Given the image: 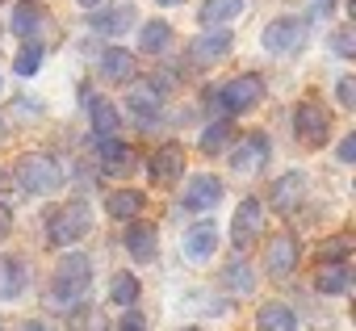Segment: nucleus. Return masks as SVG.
<instances>
[{
    "mask_svg": "<svg viewBox=\"0 0 356 331\" xmlns=\"http://www.w3.org/2000/svg\"><path fill=\"white\" fill-rule=\"evenodd\" d=\"M92 285V264L84 252H72L55 264V281H51V306H80V298Z\"/></svg>",
    "mask_w": 356,
    "mask_h": 331,
    "instance_id": "obj_1",
    "label": "nucleus"
},
{
    "mask_svg": "<svg viewBox=\"0 0 356 331\" xmlns=\"http://www.w3.org/2000/svg\"><path fill=\"white\" fill-rule=\"evenodd\" d=\"M13 185H17L22 193L47 197V193H55V189L63 185V172H59V163H55L51 155L30 151V155H22V159L13 163Z\"/></svg>",
    "mask_w": 356,
    "mask_h": 331,
    "instance_id": "obj_2",
    "label": "nucleus"
},
{
    "mask_svg": "<svg viewBox=\"0 0 356 331\" xmlns=\"http://www.w3.org/2000/svg\"><path fill=\"white\" fill-rule=\"evenodd\" d=\"M47 231H51V243H55V248L80 243V239L92 231V210H88V202H67V206H59V210L51 214Z\"/></svg>",
    "mask_w": 356,
    "mask_h": 331,
    "instance_id": "obj_3",
    "label": "nucleus"
},
{
    "mask_svg": "<svg viewBox=\"0 0 356 331\" xmlns=\"http://www.w3.org/2000/svg\"><path fill=\"white\" fill-rule=\"evenodd\" d=\"M306 47V22L302 17H277L264 26V51L273 55H293Z\"/></svg>",
    "mask_w": 356,
    "mask_h": 331,
    "instance_id": "obj_4",
    "label": "nucleus"
},
{
    "mask_svg": "<svg viewBox=\"0 0 356 331\" xmlns=\"http://www.w3.org/2000/svg\"><path fill=\"white\" fill-rule=\"evenodd\" d=\"M214 97H218V105H222L227 113H248L252 105H260V97H264V80H260V76H235V80L222 84Z\"/></svg>",
    "mask_w": 356,
    "mask_h": 331,
    "instance_id": "obj_5",
    "label": "nucleus"
},
{
    "mask_svg": "<svg viewBox=\"0 0 356 331\" xmlns=\"http://www.w3.org/2000/svg\"><path fill=\"white\" fill-rule=\"evenodd\" d=\"M293 130H298V138H302L306 147H318V143H327L331 118H327V109H323V105L302 101V105L293 109Z\"/></svg>",
    "mask_w": 356,
    "mask_h": 331,
    "instance_id": "obj_6",
    "label": "nucleus"
},
{
    "mask_svg": "<svg viewBox=\"0 0 356 331\" xmlns=\"http://www.w3.org/2000/svg\"><path fill=\"white\" fill-rule=\"evenodd\" d=\"M222 202V181L214 177V172H197L193 181H189V189H185V210H193V214H206V210H214Z\"/></svg>",
    "mask_w": 356,
    "mask_h": 331,
    "instance_id": "obj_7",
    "label": "nucleus"
},
{
    "mask_svg": "<svg viewBox=\"0 0 356 331\" xmlns=\"http://www.w3.org/2000/svg\"><path fill=\"white\" fill-rule=\"evenodd\" d=\"M260 223H264V206H260L256 197L239 202V210H235V223H231V243H235V252L252 248V239L260 235Z\"/></svg>",
    "mask_w": 356,
    "mask_h": 331,
    "instance_id": "obj_8",
    "label": "nucleus"
},
{
    "mask_svg": "<svg viewBox=\"0 0 356 331\" xmlns=\"http://www.w3.org/2000/svg\"><path fill=\"white\" fill-rule=\"evenodd\" d=\"M181 172H185V151L176 147V143H163V147L147 159V177H151L155 185H172V181H181Z\"/></svg>",
    "mask_w": 356,
    "mask_h": 331,
    "instance_id": "obj_9",
    "label": "nucleus"
},
{
    "mask_svg": "<svg viewBox=\"0 0 356 331\" xmlns=\"http://www.w3.org/2000/svg\"><path fill=\"white\" fill-rule=\"evenodd\" d=\"M268 163V138L256 130V134H248L243 138V147L231 155V172H239V177H252V172H260Z\"/></svg>",
    "mask_w": 356,
    "mask_h": 331,
    "instance_id": "obj_10",
    "label": "nucleus"
},
{
    "mask_svg": "<svg viewBox=\"0 0 356 331\" xmlns=\"http://www.w3.org/2000/svg\"><path fill=\"white\" fill-rule=\"evenodd\" d=\"M231 42H235L231 30H227V26H214L210 34H202V38L189 42V59H193V63H218V59L231 51Z\"/></svg>",
    "mask_w": 356,
    "mask_h": 331,
    "instance_id": "obj_11",
    "label": "nucleus"
},
{
    "mask_svg": "<svg viewBox=\"0 0 356 331\" xmlns=\"http://www.w3.org/2000/svg\"><path fill=\"white\" fill-rule=\"evenodd\" d=\"M298 256H302V248H298L293 235H273L268 256H264V268H268L273 277H289V273L298 268Z\"/></svg>",
    "mask_w": 356,
    "mask_h": 331,
    "instance_id": "obj_12",
    "label": "nucleus"
},
{
    "mask_svg": "<svg viewBox=\"0 0 356 331\" xmlns=\"http://www.w3.org/2000/svg\"><path fill=\"white\" fill-rule=\"evenodd\" d=\"M47 30V9L38 5V0H22V5L13 9V34L26 38V42H38Z\"/></svg>",
    "mask_w": 356,
    "mask_h": 331,
    "instance_id": "obj_13",
    "label": "nucleus"
},
{
    "mask_svg": "<svg viewBox=\"0 0 356 331\" xmlns=\"http://www.w3.org/2000/svg\"><path fill=\"white\" fill-rule=\"evenodd\" d=\"M88 26H92L97 34H105V38H122V34L134 26V5H113V9H101V13H92V17H88Z\"/></svg>",
    "mask_w": 356,
    "mask_h": 331,
    "instance_id": "obj_14",
    "label": "nucleus"
},
{
    "mask_svg": "<svg viewBox=\"0 0 356 331\" xmlns=\"http://www.w3.org/2000/svg\"><path fill=\"white\" fill-rule=\"evenodd\" d=\"M126 252H130L138 264L155 260V252H159V231H155V223H130V231H126Z\"/></svg>",
    "mask_w": 356,
    "mask_h": 331,
    "instance_id": "obj_15",
    "label": "nucleus"
},
{
    "mask_svg": "<svg viewBox=\"0 0 356 331\" xmlns=\"http://www.w3.org/2000/svg\"><path fill=\"white\" fill-rule=\"evenodd\" d=\"M302 193H306V177L302 172H289V177H281L277 185H273V210H281V214H289V210H298L302 206Z\"/></svg>",
    "mask_w": 356,
    "mask_h": 331,
    "instance_id": "obj_16",
    "label": "nucleus"
},
{
    "mask_svg": "<svg viewBox=\"0 0 356 331\" xmlns=\"http://www.w3.org/2000/svg\"><path fill=\"white\" fill-rule=\"evenodd\" d=\"M97 155H101V168L109 177H122L130 168V147H122L113 134H97Z\"/></svg>",
    "mask_w": 356,
    "mask_h": 331,
    "instance_id": "obj_17",
    "label": "nucleus"
},
{
    "mask_svg": "<svg viewBox=\"0 0 356 331\" xmlns=\"http://www.w3.org/2000/svg\"><path fill=\"white\" fill-rule=\"evenodd\" d=\"M214 248H218V227H214V223L189 227V235H185V256H189V260H210Z\"/></svg>",
    "mask_w": 356,
    "mask_h": 331,
    "instance_id": "obj_18",
    "label": "nucleus"
},
{
    "mask_svg": "<svg viewBox=\"0 0 356 331\" xmlns=\"http://www.w3.org/2000/svg\"><path fill=\"white\" fill-rule=\"evenodd\" d=\"M348 285H352L348 264H343V260H323V268H318V277H314V289H318V293H348Z\"/></svg>",
    "mask_w": 356,
    "mask_h": 331,
    "instance_id": "obj_19",
    "label": "nucleus"
},
{
    "mask_svg": "<svg viewBox=\"0 0 356 331\" xmlns=\"http://www.w3.org/2000/svg\"><path fill=\"white\" fill-rule=\"evenodd\" d=\"M26 289V264L17 256H0V302H9Z\"/></svg>",
    "mask_w": 356,
    "mask_h": 331,
    "instance_id": "obj_20",
    "label": "nucleus"
},
{
    "mask_svg": "<svg viewBox=\"0 0 356 331\" xmlns=\"http://www.w3.org/2000/svg\"><path fill=\"white\" fill-rule=\"evenodd\" d=\"M88 118H92V130L97 134H118V126H122L118 105L105 101V97H88Z\"/></svg>",
    "mask_w": 356,
    "mask_h": 331,
    "instance_id": "obj_21",
    "label": "nucleus"
},
{
    "mask_svg": "<svg viewBox=\"0 0 356 331\" xmlns=\"http://www.w3.org/2000/svg\"><path fill=\"white\" fill-rule=\"evenodd\" d=\"M143 206H147V197H143L138 189H118V193H109V197H105L109 218H138V214H143Z\"/></svg>",
    "mask_w": 356,
    "mask_h": 331,
    "instance_id": "obj_22",
    "label": "nucleus"
},
{
    "mask_svg": "<svg viewBox=\"0 0 356 331\" xmlns=\"http://www.w3.org/2000/svg\"><path fill=\"white\" fill-rule=\"evenodd\" d=\"M256 327H260V331H293V327H298V314H293L285 302H268V306H260Z\"/></svg>",
    "mask_w": 356,
    "mask_h": 331,
    "instance_id": "obj_23",
    "label": "nucleus"
},
{
    "mask_svg": "<svg viewBox=\"0 0 356 331\" xmlns=\"http://www.w3.org/2000/svg\"><path fill=\"white\" fill-rule=\"evenodd\" d=\"M243 13V0H206V5H202V13H197V22L202 26H227V22H235Z\"/></svg>",
    "mask_w": 356,
    "mask_h": 331,
    "instance_id": "obj_24",
    "label": "nucleus"
},
{
    "mask_svg": "<svg viewBox=\"0 0 356 331\" xmlns=\"http://www.w3.org/2000/svg\"><path fill=\"white\" fill-rule=\"evenodd\" d=\"M168 47H172V26L168 22H147L138 30V51L143 55H163Z\"/></svg>",
    "mask_w": 356,
    "mask_h": 331,
    "instance_id": "obj_25",
    "label": "nucleus"
},
{
    "mask_svg": "<svg viewBox=\"0 0 356 331\" xmlns=\"http://www.w3.org/2000/svg\"><path fill=\"white\" fill-rule=\"evenodd\" d=\"M101 76L105 80H134V55L122 47H109L101 55Z\"/></svg>",
    "mask_w": 356,
    "mask_h": 331,
    "instance_id": "obj_26",
    "label": "nucleus"
},
{
    "mask_svg": "<svg viewBox=\"0 0 356 331\" xmlns=\"http://www.w3.org/2000/svg\"><path fill=\"white\" fill-rule=\"evenodd\" d=\"M130 109H134V113H138L143 122H151V118H159V92H155V80L130 92Z\"/></svg>",
    "mask_w": 356,
    "mask_h": 331,
    "instance_id": "obj_27",
    "label": "nucleus"
},
{
    "mask_svg": "<svg viewBox=\"0 0 356 331\" xmlns=\"http://www.w3.org/2000/svg\"><path fill=\"white\" fill-rule=\"evenodd\" d=\"M231 138H235V126H231V122H214V126H206V134H202V151H206V155H218V151L231 147Z\"/></svg>",
    "mask_w": 356,
    "mask_h": 331,
    "instance_id": "obj_28",
    "label": "nucleus"
},
{
    "mask_svg": "<svg viewBox=\"0 0 356 331\" xmlns=\"http://www.w3.org/2000/svg\"><path fill=\"white\" fill-rule=\"evenodd\" d=\"M17 76H34L38 67H42V42H26L22 51H17Z\"/></svg>",
    "mask_w": 356,
    "mask_h": 331,
    "instance_id": "obj_29",
    "label": "nucleus"
},
{
    "mask_svg": "<svg viewBox=\"0 0 356 331\" xmlns=\"http://www.w3.org/2000/svg\"><path fill=\"white\" fill-rule=\"evenodd\" d=\"M227 285L239 289V293H248V289H256V277H252V268H248L243 260H235V264L227 268Z\"/></svg>",
    "mask_w": 356,
    "mask_h": 331,
    "instance_id": "obj_30",
    "label": "nucleus"
},
{
    "mask_svg": "<svg viewBox=\"0 0 356 331\" xmlns=\"http://www.w3.org/2000/svg\"><path fill=\"white\" fill-rule=\"evenodd\" d=\"M109 293H113V302H118V306H134V298H138V281H134L130 273H122V277L113 281V289H109Z\"/></svg>",
    "mask_w": 356,
    "mask_h": 331,
    "instance_id": "obj_31",
    "label": "nucleus"
},
{
    "mask_svg": "<svg viewBox=\"0 0 356 331\" xmlns=\"http://www.w3.org/2000/svg\"><path fill=\"white\" fill-rule=\"evenodd\" d=\"M352 256V235H331L323 243V260H348Z\"/></svg>",
    "mask_w": 356,
    "mask_h": 331,
    "instance_id": "obj_32",
    "label": "nucleus"
},
{
    "mask_svg": "<svg viewBox=\"0 0 356 331\" xmlns=\"http://www.w3.org/2000/svg\"><path fill=\"white\" fill-rule=\"evenodd\" d=\"M76 331H105V314H101V310L76 314Z\"/></svg>",
    "mask_w": 356,
    "mask_h": 331,
    "instance_id": "obj_33",
    "label": "nucleus"
},
{
    "mask_svg": "<svg viewBox=\"0 0 356 331\" xmlns=\"http://www.w3.org/2000/svg\"><path fill=\"white\" fill-rule=\"evenodd\" d=\"M335 92H339V105H343V109H356V80H352V76H343Z\"/></svg>",
    "mask_w": 356,
    "mask_h": 331,
    "instance_id": "obj_34",
    "label": "nucleus"
},
{
    "mask_svg": "<svg viewBox=\"0 0 356 331\" xmlns=\"http://www.w3.org/2000/svg\"><path fill=\"white\" fill-rule=\"evenodd\" d=\"M331 47H335V55H343V59H348V55L356 51V47H352V30H335V38H331Z\"/></svg>",
    "mask_w": 356,
    "mask_h": 331,
    "instance_id": "obj_35",
    "label": "nucleus"
},
{
    "mask_svg": "<svg viewBox=\"0 0 356 331\" xmlns=\"http://www.w3.org/2000/svg\"><path fill=\"white\" fill-rule=\"evenodd\" d=\"M339 159H343V163L356 159V134H343V143H339Z\"/></svg>",
    "mask_w": 356,
    "mask_h": 331,
    "instance_id": "obj_36",
    "label": "nucleus"
},
{
    "mask_svg": "<svg viewBox=\"0 0 356 331\" xmlns=\"http://www.w3.org/2000/svg\"><path fill=\"white\" fill-rule=\"evenodd\" d=\"M9 231H13V214L9 206H0V239H9Z\"/></svg>",
    "mask_w": 356,
    "mask_h": 331,
    "instance_id": "obj_37",
    "label": "nucleus"
},
{
    "mask_svg": "<svg viewBox=\"0 0 356 331\" xmlns=\"http://www.w3.org/2000/svg\"><path fill=\"white\" fill-rule=\"evenodd\" d=\"M122 331H143V314H138V310H130V314L122 318Z\"/></svg>",
    "mask_w": 356,
    "mask_h": 331,
    "instance_id": "obj_38",
    "label": "nucleus"
},
{
    "mask_svg": "<svg viewBox=\"0 0 356 331\" xmlns=\"http://www.w3.org/2000/svg\"><path fill=\"white\" fill-rule=\"evenodd\" d=\"M22 331H47V323H42V318H30V323H26Z\"/></svg>",
    "mask_w": 356,
    "mask_h": 331,
    "instance_id": "obj_39",
    "label": "nucleus"
},
{
    "mask_svg": "<svg viewBox=\"0 0 356 331\" xmlns=\"http://www.w3.org/2000/svg\"><path fill=\"white\" fill-rule=\"evenodd\" d=\"M314 13H331V0H314Z\"/></svg>",
    "mask_w": 356,
    "mask_h": 331,
    "instance_id": "obj_40",
    "label": "nucleus"
},
{
    "mask_svg": "<svg viewBox=\"0 0 356 331\" xmlns=\"http://www.w3.org/2000/svg\"><path fill=\"white\" fill-rule=\"evenodd\" d=\"M159 5H185V0H159Z\"/></svg>",
    "mask_w": 356,
    "mask_h": 331,
    "instance_id": "obj_41",
    "label": "nucleus"
},
{
    "mask_svg": "<svg viewBox=\"0 0 356 331\" xmlns=\"http://www.w3.org/2000/svg\"><path fill=\"white\" fill-rule=\"evenodd\" d=\"M80 5H84V9H88V5H101V0H80Z\"/></svg>",
    "mask_w": 356,
    "mask_h": 331,
    "instance_id": "obj_42",
    "label": "nucleus"
},
{
    "mask_svg": "<svg viewBox=\"0 0 356 331\" xmlns=\"http://www.w3.org/2000/svg\"><path fill=\"white\" fill-rule=\"evenodd\" d=\"M0 143H5V122H0Z\"/></svg>",
    "mask_w": 356,
    "mask_h": 331,
    "instance_id": "obj_43",
    "label": "nucleus"
},
{
    "mask_svg": "<svg viewBox=\"0 0 356 331\" xmlns=\"http://www.w3.org/2000/svg\"><path fill=\"white\" fill-rule=\"evenodd\" d=\"M0 331H5V323H0Z\"/></svg>",
    "mask_w": 356,
    "mask_h": 331,
    "instance_id": "obj_44",
    "label": "nucleus"
}]
</instances>
